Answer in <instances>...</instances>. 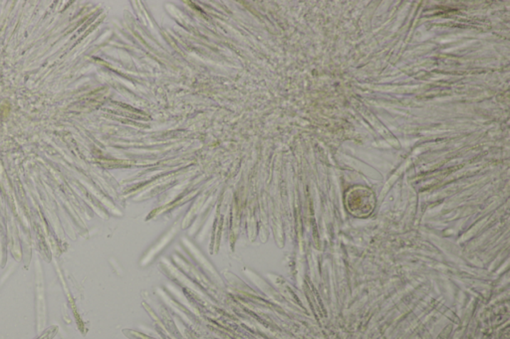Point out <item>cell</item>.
Listing matches in <instances>:
<instances>
[{"label": "cell", "instance_id": "cell-1", "mask_svg": "<svg viewBox=\"0 0 510 339\" xmlns=\"http://www.w3.org/2000/svg\"><path fill=\"white\" fill-rule=\"evenodd\" d=\"M374 203L373 194L364 187H356L347 195L349 210L357 216L369 215L373 210Z\"/></svg>", "mask_w": 510, "mask_h": 339}]
</instances>
